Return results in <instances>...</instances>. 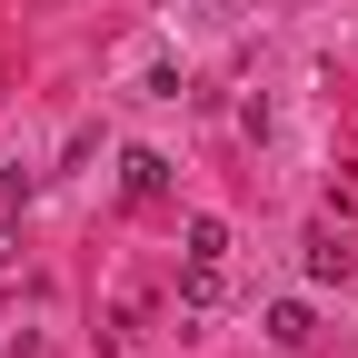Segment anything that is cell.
<instances>
[{
    "label": "cell",
    "mask_w": 358,
    "mask_h": 358,
    "mask_svg": "<svg viewBox=\"0 0 358 358\" xmlns=\"http://www.w3.org/2000/svg\"><path fill=\"white\" fill-rule=\"evenodd\" d=\"M120 189H129V199H159V189H169V159H159V150H129V159H120Z\"/></svg>",
    "instance_id": "1"
},
{
    "label": "cell",
    "mask_w": 358,
    "mask_h": 358,
    "mask_svg": "<svg viewBox=\"0 0 358 358\" xmlns=\"http://www.w3.org/2000/svg\"><path fill=\"white\" fill-rule=\"evenodd\" d=\"M20 209H30V169H10V179H0V229H10Z\"/></svg>",
    "instance_id": "6"
},
{
    "label": "cell",
    "mask_w": 358,
    "mask_h": 358,
    "mask_svg": "<svg viewBox=\"0 0 358 358\" xmlns=\"http://www.w3.org/2000/svg\"><path fill=\"white\" fill-rule=\"evenodd\" d=\"M189 259H229V229L219 219H189Z\"/></svg>",
    "instance_id": "5"
},
{
    "label": "cell",
    "mask_w": 358,
    "mask_h": 358,
    "mask_svg": "<svg viewBox=\"0 0 358 358\" xmlns=\"http://www.w3.org/2000/svg\"><path fill=\"white\" fill-rule=\"evenodd\" d=\"M308 279H348V249L319 229V239H308Z\"/></svg>",
    "instance_id": "4"
},
{
    "label": "cell",
    "mask_w": 358,
    "mask_h": 358,
    "mask_svg": "<svg viewBox=\"0 0 358 358\" xmlns=\"http://www.w3.org/2000/svg\"><path fill=\"white\" fill-rule=\"evenodd\" d=\"M219 289H229V279H219V259H189V279H179V299H189V308H219Z\"/></svg>",
    "instance_id": "3"
},
{
    "label": "cell",
    "mask_w": 358,
    "mask_h": 358,
    "mask_svg": "<svg viewBox=\"0 0 358 358\" xmlns=\"http://www.w3.org/2000/svg\"><path fill=\"white\" fill-rule=\"evenodd\" d=\"M308 338H319L308 299H279V308H268V348H308Z\"/></svg>",
    "instance_id": "2"
}]
</instances>
